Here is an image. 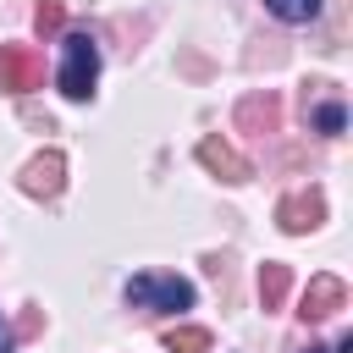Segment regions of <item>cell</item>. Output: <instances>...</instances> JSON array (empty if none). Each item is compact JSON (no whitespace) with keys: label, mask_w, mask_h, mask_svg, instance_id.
Returning a JSON list of instances; mask_svg holds the SVG:
<instances>
[{"label":"cell","mask_w":353,"mask_h":353,"mask_svg":"<svg viewBox=\"0 0 353 353\" xmlns=\"http://www.w3.org/2000/svg\"><path fill=\"white\" fill-rule=\"evenodd\" d=\"M94 83H99V44H94V33H66L61 39V72H55V88L66 94V99H88L94 94Z\"/></svg>","instance_id":"6da1fadb"},{"label":"cell","mask_w":353,"mask_h":353,"mask_svg":"<svg viewBox=\"0 0 353 353\" xmlns=\"http://www.w3.org/2000/svg\"><path fill=\"white\" fill-rule=\"evenodd\" d=\"M127 303L132 309H165V314H176V309H193V281L160 276V270H138L127 281Z\"/></svg>","instance_id":"7a4b0ae2"},{"label":"cell","mask_w":353,"mask_h":353,"mask_svg":"<svg viewBox=\"0 0 353 353\" xmlns=\"http://www.w3.org/2000/svg\"><path fill=\"white\" fill-rule=\"evenodd\" d=\"M44 83V66H39V55L28 50V44H0V88H11V94H28V88H39Z\"/></svg>","instance_id":"3957f363"},{"label":"cell","mask_w":353,"mask_h":353,"mask_svg":"<svg viewBox=\"0 0 353 353\" xmlns=\"http://www.w3.org/2000/svg\"><path fill=\"white\" fill-rule=\"evenodd\" d=\"M342 303H347V287H342L336 276H314L309 292H303V309H298V314H303V320H325V314H336Z\"/></svg>","instance_id":"277c9868"},{"label":"cell","mask_w":353,"mask_h":353,"mask_svg":"<svg viewBox=\"0 0 353 353\" xmlns=\"http://www.w3.org/2000/svg\"><path fill=\"white\" fill-rule=\"evenodd\" d=\"M61 171H66L61 154H39V160H28L22 188H28V193H61Z\"/></svg>","instance_id":"5b68a950"},{"label":"cell","mask_w":353,"mask_h":353,"mask_svg":"<svg viewBox=\"0 0 353 353\" xmlns=\"http://www.w3.org/2000/svg\"><path fill=\"white\" fill-rule=\"evenodd\" d=\"M287 287H292V270L270 259V265L259 270V303H265V309H281V303H287Z\"/></svg>","instance_id":"8992f818"},{"label":"cell","mask_w":353,"mask_h":353,"mask_svg":"<svg viewBox=\"0 0 353 353\" xmlns=\"http://www.w3.org/2000/svg\"><path fill=\"white\" fill-rule=\"evenodd\" d=\"M320 210H325L320 199H281V210H276V215H281V226H287V232H309V226L320 221Z\"/></svg>","instance_id":"52a82bcc"},{"label":"cell","mask_w":353,"mask_h":353,"mask_svg":"<svg viewBox=\"0 0 353 353\" xmlns=\"http://www.w3.org/2000/svg\"><path fill=\"white\" fill-rule=\"evenodd\" d=\"M165 353H210V331L204 325H176V331H165Z\"/></svg>","instance_id":"ba28073f"},{"label":"cell","mask_w":353,"mask_h":353,"mask_svg":"<svg viewBox=\"0 0 353 353\" xmlns=\"http://www.w3.org/2000/svg\"><path fill=\"white\" fill-rule=\"evenodd\" d=\"M265 11H270L276 22H292V28H298V22H314V17H320V0H265Z\"/></svg>","instance_id":"9c48e42d"},{"label":"cell","mask_w":353,"mask_h":353,"mask_svg":"<svg viewBox=\"0 0 353 353\" xmlns=\"http://www.w3.org/2000/svg\"><path fill=\"white\" fill-rule=\"evenodd\" d=\"M199 160H210V165H221V171H232V182H243L248 176V165L232 154V149H221V143H199Z\"/></svg>","instance_id":"30bf717a"},{"label":"cell","mask_w":353,"mask_h":353,"mask_svg":"<svg viewBox=\"0 0 353 353\" xmlns=\"http://www.w3.org/2000/svg\"><path fill=\"white\" fill-rule=\"evenodd\" d=\"M33 22H39L44 39H55V33L66 28V6H61V0H39V17H33Z\"/></svg>","instance_id":"8fae6325"},{"label":"cell","mask_w":353,"mask_h":353,"mask_svg":"<svg viewBox=\"0 0 353 353\" xmlns=\"http://www.w3.org/2000/svg\"><path fill=\"white\" fill-rule=\"evenodd\" d=\"M314 127H320V132H331V138H336V132H342V127H347V110H342V105H336V99H331V105H320V110H314Z\"/></svg>","instance_id":"7c38bea8"},{"label":"cell","mask_w":353,"mask_h":353,"mask_svg":"<svg viewBox=\"0 0 353 353\" xmlns=\"http://www.w3.org/2000/svg\"><path fill=\"white\" fill-rule=\"evenodd\" d=\"M0 353H11V325L0 320Z\"/></svg>","instance_id":"4fadbf2b"},{"label":"cell","mask_w":353,"mask_h":353,"mask_svg":"<svg viewBox=\"0 0 353 353\" xmlns=\"http://www.w3.org/2000/svg\"><path fill=\"white\" fill-rule=\"evenodd\" d=\"M336 353H353V331H342V342H336Z\"/></svg>","instance_id":"5bb4252c"},{"label":"cell","mask_w":353,"mask_h":353,"mask_svg":"<svg viewBox=\"0 0 353 353\" xmlns=\"http://www.w3.org/2000/svg\"><path fill=\"white\" fill-rule=\"evenodd\" d=\"M303 353H325V347H303Z\"/></svg>","instance_id":"9a60e30c"}]
</instances>
